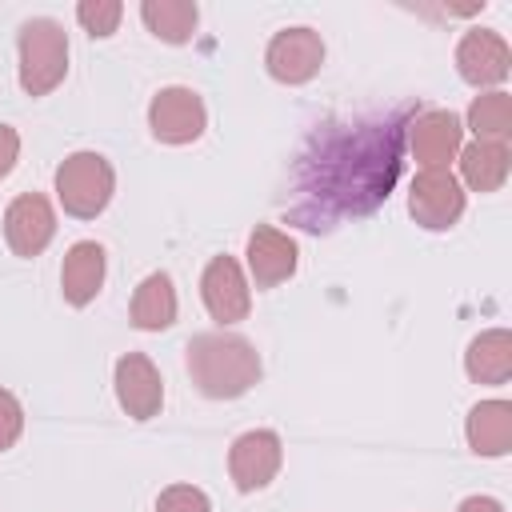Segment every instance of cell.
I'll list each match as a JSON object with an SVG mask.
<instances>
[{
  "label": "cell",
  "mask_w": 512,
  "mask_h": 512,
  "mask_svg": "<svg viewBox=\"0 0 512 512\" xmlns=\"http://www.w3.org/2000/svg\"><path fill=\"white\" fill-rule=\"evenodd\" d=\"M408 212L428 232H448L464 216V184L452 168H420L408 188Z\"/></svg>",
  "instance_id": "cell-5"
},
{
  "label": "cell",
  "mask_w": 512,
  "mask_h": 512,
  "mask_svg": "<svg viewBox=\"0 0 512 512\" xmlns=\"http://www.w3.org/2000/svg\"><path fill=\"white\" fill-rule=\"evenodd\" d=\"M148 128L160 144H192L208 128L204 100L192 88H180V84L160 88L148 104Z\"/></svg>",
  "instance_id": "cell-6"
},
{
  "label": "cell",
  "mask_w": 512,
  "mask_h": 512,
  "mask_svg": "<svg viewBox=\"0 0 512 512\" xmlns=\"http://www.w3.org/2000/svg\"><path fill=\"white\" fill-rule=\"evenodd\" d=\"M140 20L148 24V32H152L156 40H164V44H184V40H192L200 12H196V4H188V0H144V4H140Z\"/></svg>",
  "instance_id": "cell-20"
},
{
  "label": "cell",
  "mask_w": 512,
  "mask_h": 512,
  "mask_svg": "<svg viewBox=\"0 0 512 512\" xmlns=\"http://www.w3.org/2000/svg\"><path fill=\"white\" fill-rule=\"evenodd\" d=\"M188 376L212 400H236L260 380V352L236 332H200L188 340Z\"/></svg>",
  "instance_id": "cell-2"
},
{
  "label": "cell",
  "mask_w": 512,
  "mask_h": 512,
  "mask_svg": "<svg viewBox=\"0 0 512 512\" xmlns=\"http://www.w3.org/2000/svg\"><path fill=\"white\" fill-rule=\"evenodd\" d=\"M508 168H512L508 144L472 140L468 148H460V176L472 192H496L508 180Z\"/></svg>",
  "instance_id": "cell-19"
},
{
  "label": "cell",
  "mask_w": 512,
  "mask_h": 512,
  "mask_svg": "<svg viewBox=\"0 0 512 512\" xmlns=\"http://www.w3.org/2000/svg\"><path fill=\"white\" fill-rule=\"evenodd\" d=\"M400 120H372V124H340L316 136V148L300 160L296 192L300 204L292 216L320 232L332 220L364 216L380 200H388L400 176Z\"/></svg>",
  "instance_id": "cell-1"
},
{
  "label": "cell",
  "mask_w": 512,
  "mask_h": 512,
  "mask_svg": "<svg viewBox=\"0 0 512 512\" xmlns=\"http://www.w3.org/2000/svg\"><path fill=\"white\" fill-rule=\"evenodd\" d=\"M132 324L140 332H164L176 324V288L168 272H152L132 292Z\"/></svg>",
  "instance_id": "cell-18"
},
{
  "label": "cell",
  "mask_w": 512,
  "mask_h": 512,
  "mask_svg": "<svg viewBox=\"0 0 512 512\" xmlns=\"http://www.w3.org/2000/svg\"><path fill=\"white\" fill-rule=\"evenodd\" d=\"M156 512H212V500L196 484H168L156 496Z\"/></svg>",
  "instance_id": "cell-23"
},
{
  "label": "cell",
  "mask_w": 512,
  "mask_h": 512,
  "mask_svg": "<svg viewBox=\"0 0 512 512\" xmlns=\"http://www.w3.org/2000/svg\"><path fill=\"white\" fill-rule=\"evenodd\" d=\"M16 52H20V88L28 96H48L68 72V36L48 16H32L20 24Z\"/></svg>",
  "instance_id": "cell-3"
},
{
  "label": "cell",
  "mask_w": 512,
  "mask_h": 512,
  "mask_svg": "<svg viewBox=\"0 0 512 512\" xmlns=\"http://www.w3.org/2000/svg\"><path fill=\"white\" fill-rule=\"evenodd\" d=\"M104 284V248L96 240H76L68 252H64V264H60V288H64V300L72 308H84L96 300Z\"/></svg>",
  "instance_id": "cell-15"
},
{
  "label": "cell",
  "mask_w": 512,
  "mask_h": 512,
  "mask_svg": "<svg viewBox=\"0 0 512 512\" xmlns=\"http://www.w3.org/2000/svg\"><path fill=\"white\" fill-rule=\"evenodd\" d=\"M52 236H56V212H52V204L40 192H24V196H16L8 204V212H4V240H8V248L16 256H24V260L40 256Z\"/></svg>",
  "instance_id": "cell-12"
},
{
  "label": "cell",
  "mask_w": 512,
  "mask_h": 512,
  "mask_svg": "<svg viewBox=\"0 0 512 512\" xmlns=\"http://www.w3.org/2000/svg\"><path fill=\"white\" fill-rule=\"evenodd\" d=\"M464 372L476 384H508L512 376V332L508 328H488L472 336L464 352Z\"/></svg>",
  "instance_id": "cell-17"
},
{
  "label": "cell",
  "mask_w": 512,
  "mask_h": 512,
  "mask_svg": "<svg viewBox=\"0 0 512 512\" xmlns=\"http://www.w3.org/2000/svg\"><path fill=\"white\" fill-rule=\"evenodd\" d=\"M16 156H20V136L12 124H0V180L16 168Z\"/></svg>",
  "instance_id": "cell-25"
},
{
  "label": "cell",
  "mask_w": 512,
  "mask_h": 512,
  "mask_svg": "<svg viewBox=\"0 0 512 512\" xmlns=\"http://www.w3.org/2000/svg\"><path fill=\"white\" fill-rule=\"evenodd\" d=\"M120 16H124V4H120V0H80V4H76V20H80L84 32L96 36V40L112 36L116 24H120Z\"/></svg>",
  "instance_id": "cell-22"
},
{
  "label": "cell",
  "mask_w": 512,
  "mask_h": 512,
  "mask_svg": "<svg viewBox=\"0 0 512 512\" xmlns=\"http://www.w3.org/2000/svg\"><path fill=\"white\" fill-rule=\"evenodd\" d=\"M464 436L476 456H504L512 448V404L480 400L464 420Z\"/></svg>",
  "instance_id": "cell-16"
},
{
  "label": "cell",
  "mask_w": 512,
  "mask_h": 512,
  "mask_svg": "<svg viewBox=\"0 0 512 512\" xmlns=\"http://www.w3.org/2000/svg\"><path fill=\"white\" fill-rule=\"evenodd\" d=\"M324 64V40L312 28H284L268 40L264 68L280 84H308Z\"/></svg>",
  "instance_id": "cell-7"
},
{
  "label": "cell",
  "mask_w": 512,
  "mask_h": 512,
  "mask_svg": "<svg viewBox=\"0 0 512 512\" xmlns=\"http://www.w3.org/2000/svg\"><path fill=\"white\" fill-rule=\"evenodd\" d=\"M116 400L132 420H152L164 404V380L144 352H124L116 360Z\"/></svg>",
  "instance_id": "cell-13"
},
{
  "label": "cell",
  "mask_w": 512,
  "mask_h": 512,
  "mask_svg": "<svg viewBox=\"0 0 512 512\" xmlns=\"http://www.w3.org/2000/svg\"><path fill=\"white\" fill-rule=\"evenodd\" d=\"M408 148L420 160V168H448V160L460 156L464 148V124L448 108H428L416 112L408 124Z\"/></svg>",
  "instance_id": "cell-11"
},
{
  "label": "cell",
  "mask_w": 512,
  "mask_h": 512,
  "mask_svg": "<svg viewBox=\"0 0 512 512\" xmlns=\"http://www.w3.org/2000/svg\"><path fill=\"white\" fill-rule=\"evenodd\" d=\"M20 432H24V408L8 388H0V452H8L20 440Z\"/></svg>",
  "instance_id": "cell-24"
},
{
  "label": "cell",
  "mask_w": 512,
  "mask_h": 512,
  "mask_svg": "<svg viewBox=\"0 0 512 512\" xmlns=\"http://www.w3.org/2000/svg\"><path fill=\"white\" fill-rule=\"evenodd\" d=\"M468 128H472L476 140L508 144L512 140V96L500 92V88L476 96L472 108H468Z\"/></svg>",
  "instance_id": "cell-21"
},
{
  "label": "cell",
  "mask_w": 512,
  "mask_h": 512,
  "mask_svg": "<svg viewBox=\"0 0 512 512\" xmlns=\"http://www.w3.org/2000/svg\"><path fill=\"white\" fill-rule=\"evenodd\" d=\"M244 256H248V272L256 280V288H276L284 284L292 272H296V240L272 224H256L248 232V244H244Z\"/></svg>",
  "instance_id": "cell-14"
},
{
  "label": "cell",
  "mask_w": 512,
  "mask_h": 512,
  "mask_svg": "<svg viewBox=\"0 0 512 512\" xmlns=\"http://www.w3.org/2000/svg\"><path fill=\"white\" fill-rule=\"evenodd\" d=\"M456 72L472 88H496L512 72V52L500 32L492 28H468L456 44Z\"/></svg>",
  "instance_id": "cell-8"
},
{
  "label": "cell",
  "mask_w": 512,
  "mask_h": 512,
  "mask_svg": "<svg viewBox=\"0 0 512 512\" xmlns=\"http://www.w3.org/2000/svg\"><path fill=\"white\" fill-rule=\"evenodd\" d=\"M456 512H504V504L492 496H468V500H460Z\"/></svg>",
  "instance_id": "cell-26"
},
{
  "label": "cell",
  "mask_w": 512,
  "mask_h": 512,
  "mask_svg": "<svg viewBox=\"0 0 512 512\" xmlns=\"http://www.w3.org/2000/svg\"><path fill=\"white\" fill-rule=\"evenodd\" d=\"M200 296H204V308L208 316L228 328V324H240L252 308V288L244 280V268L232 260V256H212L204 276H200Z\"/></svg>",
  "instance_id": "cell-9"
},
{
  "label": "cell",
  "mask_w": 512,
  "mask_h": 512,
  "mask_svg": "<svg viewBox=\"0 0 512 512\" xmlns=\"http://www.w3.org/2000/svg\"><path fill=\"white\" fill-rule=\"evenodd\" d=\"M284 460V444L272 428H252L244 436L232 440L228 448V476L240 492H256L264 484H272V476L280 472Z\"/></svg>",
  "instance_id": "cell-10"
},
{
  "label": "cell",
  "mask_w": 512,
  "mask_h": 512,
  "mask_svg": "<svg viewBox=\"0 0 512 512\" xmlns=\"http://www.w3.org/2000/svg\"><path fill=\"white\" fill-rule=\"evenodd\" d=\"M116 192V172L100 152H72L56 168V200L64 204L68 216L92 220L108 208Z\"/></svg>",
  "instance_id": "cell-4"
}]
</instances>
